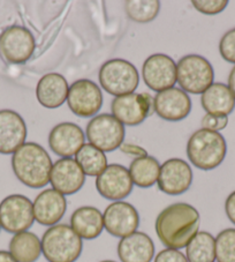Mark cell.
<instances>
[{
    "mask_svg": "<svg viewBox=\"0 0 235 262\" xmlns=\"http://www.w3.org/2000/svg\"><path fill=\"white\" fill-rule=\"evenodd\" d=\"M134 184L129 170L121 164H110L96 178L97 192L104 199L121 201L133 191Z\"/></svg>",
    "mask_w": 235,
    "mask_h": 262,
    "instance_id": "14",
    "label": "cell"
},
{
    "mask_svg": "<svg viewBox=\"0 0 235 262\" xmlns=\"http://www.w3.org/2000/svg\"><path fill=\"white\" fill-rule=\"evenodd\" d=\"M228 88L232 92L233 96L235 98V66L230 70V73L228 75Z\"/></svg>",
    "mask_w": 235,
    "mask_h": 262,
    "instance_id": "37",
    "label": "cell"
},
{
    "mask_svg": "<svg viewBox=\"0 0 235 262\" xmlns=\"http://www.w3.org/2000/svg\"><path fill=\"white\" fill-rule=\"evenodd\" d=\"M201 216L195 207L176 202L160 211L156 220V233L167 248L186 247L200 230Z\"/></svg>",
    "mask_w": 235,
    "mask_h": 262,
    "instance_id": "1",
    "label": "cell"
},
{
    "mask_svg": "<svg viewBox=\"0 0 235 262\" xmlns=\"http://www.w3.org/2000/svg\"><path fill=\"white\" fill-rule=\"evenodd\" d=\"M153 262H188L186 255L179 250H173V248H165L161 250L155 256Z\"/></svg>",
    "mask_w": 235,
    "mask_h": 262,
    "instance_id": "34",
    "label": "cell"
},
{
    "mask_svg": "<svg viewBox=\"0 0 235 262\" xmlns=\"http://www.w3.org/2000/svg\"><path fill=\"white\" fill-rule=\"evenodd\" d=\"M104 229L113 237L125 238L136 232L139 215L133 205L125 201H114L106 207L103 214Z\"/></svg>",
    "mask_w": 235,
    "mask_h": 262,
    "instance_id": "13",
    "label": "cell"
},
{
    "mask_svg": "<svg viewBox=\"0 0 235 262\" xmlns=\"http://www.w3.org/2000/svg\"><path fill=\"white\" fill-rule=\"evenodd\" d=\"M99 83L106 93L119 97L133 94L139 83V75L132 62L120 58L103 64L98 73Z\"/></svg>",
    "mask_w": 235,
    "mask_h": 262,
    "instance_id": "5",
    "label": "cell"
},
{
    "mask_svg": "<svg viewBox=\"0 0 235 262\" xmlns=\"http://www.w3.org/2000/svg\"><path fill=\"white\" fill-rule=\"evenodd\" d=\"M201 104L206 114L228 116L235 107V98L228 85L216 82L202 94Z\"/></svg>",
    "mask_w": 235,
    "mask_h": 262,
    "instance_id": "24",
    "label": "cell"
},
{
    "mask_svg": "<svg viewBox=\"0 0 235 262\" xmlns=\"http://www.w3.org/2000/svg\"><path fill=\"white\" fill-rule=\"evenodd\" d=\"M53 189L62 195L78 193L85 183V174L78 162L72 159H60L53 164L50 176Z\"/></svg>",
    "mask_w": 235,
    "mask_h": 262,
    "instance_id": "18",
    "label": "cell"
},
{
    "mask_svg": "<svg viewBox=\"0 0 235 262\" xmlns=\"http://www.w3.org/2000/svg\"><path fill=\"white\" fill-rule=\"evenodd\" d=\"M227 144L219 132L198 129L188 140L187 156L194 166L203 171H210L223 163Z\"/></svg>",
    "mask_w": 235,
    "mask_h": 262,
    "instance_id": "3",
    "label": "cell"
},
{
    "mask_svg": "<svg viewBox=\"0 0 235 262\" xmlns=\"http://www.w3.org/2000/svg\"><path fill=\"white\" fill-rule=\"evenodd\" d=\"M214 67L200 55H187L176 64V81L183 92L203 94L214 84Z\"/></svg>",
    "mask_w": 235,
    "mask_h": 262,
    "instance_id": "6",
    "label": "cell"
},
{
    "mask_svg": "<svg viewBox=\"0 0 235 262\" xmlns=\"http://www.w3.org/2000/svg\"><path fill=\"white\" fill-rule=\"evenodd\" d=\"M142 78L149 89L160 93L173 88L176 81V64L170 56L156 53L149 58L142 66Z\"/></svg>",
    "mask_w": 235,
    "mask_h": 262,
    "instance_id": "12",
    "label": "cell"
},
{
    "mask_svg": "<svg viewBox=\"0 0 235 262\" xmlns=\"http://www.w3.org/2000/svg\"><path fill=\"white\" fill-rule=\"evenodd\" d=\"M35 221L45 227H53L64 217L67 210L65 195L53 188H46L33 202Z\"/></svg>",
    "mask_w": 235,
    "mask_h": 262,
    "instance_id": "20",
    "label": "cell"
},
{
    "mask_svg": "<svg viewBox=\"0 0 235 262\" xmlns=\"http://www.w3.org/2000/svg\"><path fill=\"white\" fill-rule=\"evenodd\" d=\"M225 213L228 220L235 225V191L229 194L225 201Z\"/></svg>",
    "mask_w": 235,
    "mask_h": 262,
    "instance_id": "36",
    "label": "cell"
},
{
    "mask_svg": "<svg viewBox=\"0 0 235 262\" xmlns=\"http://www.w3.org/2000/svg\"><path fill=\"white\" fill-rule=\"evenodd\" d=\"M128 170L134 185L141 188H149L158 182L160 164L155 157L148 155L135 159Z\"/></svg>",
    "mask_w": 235,
    "mask_h": 262,
    "instance_id": "26",
    "label": "cell"
},
{
    "mask_svg": "<svg viewBox=\"0 0 235 262\" xmlns=\"http://www.w3.org/2000/svg\"><path fill=\"white\" fill-rule=\"evenodd\" d=\"M111 110L123 125L138 126L155 112L153 97L149 93L124 95L113 99Z\"/></svg>",
    "mask_w": 235,
    "mask_h": 262,
    "instance_id": "10",
    "label": "cell"
},
{
    "mask_svg": "<svg viewBox=\"0 0 235 262\" xmlns=\"http://www.w3.org/2000/svg\"><path fill=\"white\" fill-rule=\"evenodd\" d=\"M85 135L92 146L110 152L124 143L125 126L113 115L101 114L90 119Z\"/></svg>",
    "mask_w": 235,
    "mask_h": 262,
    "instance_id": "8",
    "label": "cell"
},
{
    "mask_svg": "<svg viewBox=\"0 0 235 262\" xmlns=\"http://www.w3.org/2000/svg\"><path fill=\"white\" fill-rule=\"evenodd\" d=\"M52 160L38 143L26 142L12 156L15 177L30 188H43L50 183Z\"/></svg>",
    "mask_w": 235,
    "mask_h": 262,
    "instance_id": "2",
    "label": "cell"
},
{
    "mask_svg": "<svg viewBox=\"0 0 235 262\" xmlns=\"http://www.w3.org/2000/svg\"><path fill=\"white\" fill-rule=\"evenodd\" d=\"M40 243L43 255L49 262H75L82 254V238L68 224L50 227Z\"/></svg>",
    "mask_w": 235,
    "mask_h": 262,
    "instance_id": "4",
    "label": "cell"
},
{
    "mask_svg": "<svg viewBox=\"0 0 235 262\" xmlns=\"http://www.w3.org/2000/svg\"><path fill=\"white\" fill-rule=\"evenodd\" d=\"M10 252L17 262H36L42 254V243L30 231L16 233L10 242Z\"/></svg>",
    "mask_w": 235,
    "mask_h": 262,
    "instance_id": "25",
    "label": "cell"
},
{
    "mask_svg": "<svg viewBox=\"0 0 235 262\" xmlns=\"http://www.w3.org/2000/svg\"><path fill=\"white\" fill-rule=\"evenodd\" d=\"M75 161L83 170L84 174L90 177L97 178L107 168L106 155L91 143H84L75 155Z\"/></svg>",
    "mask_w": 235,
    "mask_h": 262,
    "instance_id": "28",
    "label": "cell"
},
{
    "mask_svg": "<svg viewBox=\"0 0 235 262\" xmlns=\"http://www.w3.org/2000/svg\"><path fill=\"white\" fill-rule=\"evenodd\" d=\"M188 262H215L216 238L210 232L198 231L186 246Z\"/></svg>",
    "mask_w": 235,
    "mask_h": 262,
    "instance_id": "27",
    "label": "cell"
},
{
    "mask_svg": "<svg viewBox=\"0 0 235 262\" xmlns=\"http://www.w3.org/2000/svg\"><path fill=\"white\" fill-rule=\"evenodd\" d=\"M116 251L121 262H151L156 247L150 236L136 231L121 238Z\"/></svg>",
    "mask_w": 235,
    "mask_h": 262,
    "instance_id": "21",
    "label": "cell"
},
{
    "mask_svg": "<svg viewBox=\"0 0 235 262\" xmlns=\"http://www.w3.org/2000/svg\"><path fill=\"white\" fill-rule=\"evenodd\" d=\"M153 109L161 119L180 121L192 111V99L181 88H170L153 97Z\"/></svg>",
    "mask_w": 235,
    "mask_h": 262,
    "instance_id": "16",
    "label": "cell"
},
{
    "mask_svg": "<svg viewBox=\"0 0 235 262\" xmlns=\"http://www.w3.org/2000/svg\"><path fill=\"white\" fill-rule=\"evenodd\" d=\"M0 262H17L14 256L7 251H0Z\"/></svg>",
    "mask_w": 235,
    "mask_h": 262,
    "instance_id": "38",
    "label": "cell"
},
{
    "mask_svg": "<svg viewBox=\"0 0 235 262\" xmlns=\"http://www.w3.org/2000/svg\"><path fill=\"white\" fill-rule=\"evenodd\" d=\"M36 43L31 31L22 26H11L0 34V55L10 64H25L33 57Z\"/></svg>",
    "mask_w": 235,
    "mask_h": 262,
    "instance_id": "9",
    "label": "cell"
},
{
    "mask_svg": "<svg viewBox=\"0 0 235 262\" xmlns=\"http://www.w3.org/2000/svg\"><path fill=\"white\" fill-rule=\"evenodd\" d=\"M34 206L29 198L12 194L0 202V224L5 231L16 234L33 227Z\"/></svg>",
    "mask_w": 235,
    "mask_h": 262,
    "instance_id": "7",
    "label": "cell"
},
{
    "mask_svg": "<svg viewBox=\"0 0 235 262\" xmlns=\"http://www.w3.org/2000/svg\"><path fill=\"white\" fill-rule=\"evenodd\" d=\"M120 150L123 151L126 155L134 156L135 159H139V157L148 156V151L146 149L142 148L141 146H137V144L133 143H123L120 146Z\"/></svg>",
    "mask_w": 235,
    "mask_h": 262,
    "instance_id": "35",
    "label": "cell"
},
{
    "mask_svg": "<svg viewBox=\"0 0 235 262\" xmlns=\"http://www.w3.org/2000/svg\"><path fill=\"white\" fill-rule=\"evenodd\" d=\"M70 227L82 239H96L104 230L103 214L96 207H80L70 216Z\"/></svg>",
    "mask_w": 235,
    "mask_h": 262,
    "instance_id": "23",
    "label": "cell"
},
{
    "mask_svg": "<svg viewBox=\"0 0 235 262\" xmlns=\"http://www.w3.org/2000/svg\"><path fill=\"white\" fill-rule=\"evenodd\" d=\"M228 124V117L227 116H214L206 114L202 118L201 125L203 129L212 130V132H220Z\"/></svg>",
    "mask_w": 235,
    "mask_h": 262,
    "instance_id": "33",
    "label": "cell"
},
{
    "mask_svg": "<svg viewBox=\"0 0 235 262\" xmlns=\"http://www.w3.org/2000/svg\"><path fill=\"white\" fill-rule=\"evenodd\" d=\"M0 230H2V224H0Z\"/></svg>",
    "mask_w": 235,
    "mask_h": 262,
    "instance_id": "40",
    "label": "cell"
},
{
    "mask_svg": "<svg viewBox=\"0 0 235 262\" xmlns=\"http://www.w3.org/2000/svg\"><path fill=\"white\" fill-rule=\"evenodd\" d=\"M67 104L75 116L81 118H90V117L93 118L102 109V90L91 80H76L69 87Z\"/></svg>",
    "mask_w": 235,
    "mask_h": 262,
    "instance_id": "11",
    "label": "cell"
},
{
    "mask_svg": "<svg viewBox=\"0 0 235 262\" xmlns=\"http://www.w3.org/2000/svg\"><path fill=\"white\" fill-rule=\"evenodd\" d=\"M193 170L186 161L170 159L160 165L158 188L169 195H180L187 192L193 184Z\"/></svg>",
    "mask_w": 235,
    "mask_h": 262,
    "instance_id": "15",
    "label": "cell"
},
{
    "mask_svg": "<svg viewBox=\"0 0 235 262\" xmlns=\"http://www.w3.org/2000/svg\"><path fill=\"white\" fill-rule=\"evenodd\" d=\"M99 262H116V261H113V260H103V261H99Z\"/></svg>",
    "mask_w": 235,
    "mask_h": 262,
    "instance_id": "39",
    "label": "cell"
},
{
    "mask_svg": "<svg viewBox=\"0 0 235 262\" xmlns=\"http://www.w3.org/2000/svg\"><path fill=\"white\" fill-rule=\"evenodd\" d=\"M195 10L205 15H217L228 5L227 0H193Z\"/></svg>",
    "mask_w": 235,
    "mask_h": 262,
    "instance_id": "31",
    "label": "cell"
},
{
    "mask_svg": "<svg viewBox=\"0 0 235 262\" xmlns=\"http://www.w3.org/2000/svg\"><path fill=\"white\" fill-rule=\"evenodd\" d=\"M85 135L82 128L74 123H60L49 134V146L56 155L69 159L84 146Z\"/></svg>",
    "mask_w": 235,
    "mask_h": 262,
    "instance_id": "17",
    "label": "cell"
},
{
    "mask_svg": "<svg viewBox=\"0 0 235 262\" xmlns=\"http://www.w3.org/2000/svg\"><path fill=\"white\" fill-rule=\"evenodd\" d=\"M69 85L65 76L49 73L40 78L36 88L37 101L46 109H57L67 101Z\"/></svg>",
    "mask_w": 235,
    "mask_h": 262,
    "instance_id": "22",
    "label": "cell"
},
{
    "mask_svg": "<svg viewBox=\"0 0 235 262\" xmlns=\"http://www.w3.org/2000/svg\"><path fill=\"white\" fill-rule=\"evenodd\" d=\"M160 10L158 0H143V2H126L125 11L130 20L137 24H148L157 17Z\"/></svg>",
    "mask_w": 235,
    "mask_h": 262,
    "instance_id": "29",
    "label": "cell"
},
{
    "mask_svg": "<svg viewBox=\"0 0 235 262\" xmlns=\"http://www.w3.org/2000/svg\"><path fill=\"white\" fill-rule=\"evenodd\" d=\"M27 124L13 110H0V154L10 155L26 143Z\"/></svg>",
    "mask_w": 235,
    "mask_h": 262,
    "instance_id": "19",
    "label": "cell"
},
{
    "mask_svg": "<svg viewBox=\"0 0 235 262\" xmlns=\"http://www.w3.org/2000/svg\"><path fill=\"white\" fill-rule=\"evenodd\" d=\"M219 52L223 59L235 64V28L225 33L219 42Z\"/></svg>",
    "mask_w": 235,
    "mask_h": 262,
    "instance_id": "32",
    "label": "cell"
},
{
    "mask_svg": "<svg viewBox=\"0 0 235 262\" xmlns=\"http://www.w3.org/2000/svg\"><path fill=\"white\" fill-rule=\"evenodd\" d=\"M216 260L235 262V229H225L216 237Z\"/></svg>",
    "mask_w": 235,
    "mask_h": 262,
    "instance_id": "30",
    "label": "cell"
}]
</instances>
